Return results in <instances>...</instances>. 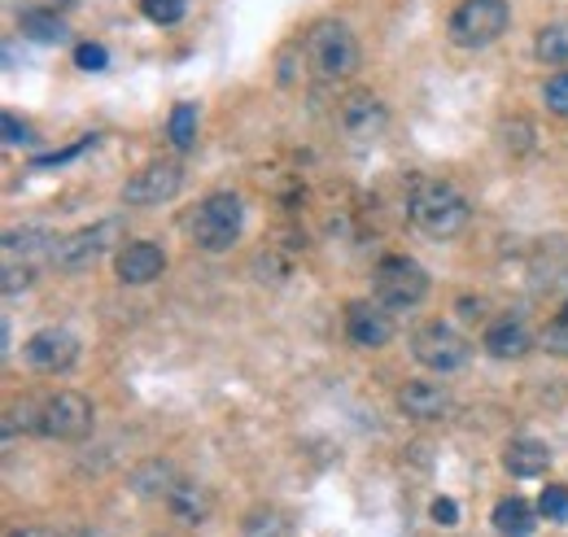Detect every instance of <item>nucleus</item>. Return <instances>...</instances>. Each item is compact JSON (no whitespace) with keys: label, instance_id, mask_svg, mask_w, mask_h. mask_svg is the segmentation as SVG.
<instances>
[{"label":"nucleus","instance_id":"obj_26","mask_svg":"<svg viewBox=\"0 0 568 537\" xmlns=\"http://www.w3.org/2000/svg\"><path fill=\"white\" fill-rule=\"evenodd\" d=\"M538 511L547 520H568V489L565 485H547L542 498H538Z\"/></svg>","mask_w":568,"mask_h":537},{"label":"nucleus","instance_id":"obj_20","mask_svg":"<svg viewBox=\"0 0 568 537\" xmlns=\"http://www.w3.org/2000/svg\"><path fill=\"white\" fill-rule=\"evenodd\" d=\"M241 537H293V525H288V516L276 511V507H258V511L245 516Z\"/></svg>","mask_w":568,"mask_h":537},{"label":"nucleus","instance_id":"obj_25","mask_svg":"<svg viewBox=\"0 0 568 537\" xmlns=\"http://www.w3.org/2000/svg\"><path fill=\"white\" fill-rule=\"evenodd\" d=\"M542 349H547V354H560V358H568V302L560 306V315L547 324V333H542Z\"/></svg>","mask_w":568,"mask_h":537},{"label":"nucleus","instance_id":"obj_13","mask_svg":"<svg viewBox=\"0 0 568 537\" xmlns=\"http://www.w3.org/2000/svg\"><path fill=\"white\" fill-rule=\"evenodd\" d=\"M346 333L355 345L363 349H381L389 336H394V324H389V315L381 311V306H372V302H351V311H346Z\"/></svg>","mask_w":568,"mask_h":537},{"label":"nucleus","instance_id":"obj_17","mask_svg":"<svg viewBox=\"0 0 568 537\" xmlns=\"http://www.w3.org/2000/svg\"><path fill=\"white\" fill-rule=\"evenodd\" d=\"M534 525H538V516H534V507L525 503V498H503L495 507V534L498 537H529L534 534Z\"/></svg>","mask_w":568,"mask_h":537},{"label":"nucleus","instance_id":"obj_16","mask_svg":"<svg viewBox=\"0 0 568 537\" xmlns=\"http://www.w3.org/2000/svg\"><path fill=\"white\" fill-rule=\"evenodd\" d=\"M486 349L495 354V358H520L525 349H529V328L520 324V320H495L490 328H486Z\"/></svg>","mask_w":568,"mask_h":537},{"label":"nucleus","instance_id":"obj_29","mask_svg":"<svg viewBox=\"0 0 568 537\" xmlns=\"http://www.w3.org/2000/svg\"><path fill=\"white\" fill-rule=\"evenodd\" d=\"M0 128H4V144H31V128L18 123V114H4Z\"/></svg>","mask_w":568,"mask_h":537},{"label":"nucleus","instance_id":"obj_6","mask_svg":"<svg viewBox=\"0 0 568 537\" xmlns=\"http://www.w3.org/2000/svg\"><path fill=\"white\" fill-rule=\"evenodd\" d=\"M372 288H376V302H381V306H389V311H407V306H416V302L428 293V275L420 263L394 254V259H381Z\"/></svg>","mask_w":568,"mask_h":537},{"label":"nucleus","instance_id":"obj_5","mask_svg":"<svg viewBox=\"0 0 568 537\" xmlns=\"http://www.w3.org/2000/svg\"><path fill=\"white\" fill-rule=\"evenodd\" d=\"M241 223H245V210H241V197L232 193H214L197 205L193 214V241L211 254H223L236 236H241Z\"/></svg>","mask_w":568,"mask_h":537},{"label":"nucleus","instance_id":"obj_7","mask_svg":"<svg viewBox=\"0 0 568 537\" xmlns=\"http://www.w3.org/2000/svg\"><path fill=\"white\" fill-rule=\"evenodd\" d=\"M40 433L53 442H79L92 433V403L83 394H53L40 403Z\"/></svg>","mask_w":568,"mask_h":537},{"label":"nucleus","instance_id":"obj_14","mask_svg":"<svg viewBox=\"0 0 568 537\" xmlns=\"http://www.w3.org/2000/svg\"><path fill=\"white\" fill-rule=\"evenodd\" d=\"M398 406L412 419H442L450 411V394L442 385H428V381H407L403 394H398Z\"/></svg>","mask_w":568,"mask_h":537},{"label":"nucleus","instance_id":"obj_1","mask_svg":"<svg viewBox=\"0 0 568 537\" xmlns=\"http://www.w3.org/2000/svg\"><path fill=\"white\" fill-rule=\"evenodd\" d=\"M306 67L315 70L324 83H337L358 67V44L355 36L342 22H315L306 31Z\"/></svg>","mask_w":568,"mask_h":537},{"label":"nucleus","instance_id":"obj_11","mask_svg":"<svg viewBox=\"0 0 568 537\" xmlns=\"http://www.w3.org/2000/svg\"><path fill=\"white\" fill-rule=\"evenodd\" d=\"M162 267H166V254L153 241H132L114 259V271H119L123 284H153L162 275Z\"/></svg>","mask_w":568,"mask_h":537},{"label":"nucleus","instance_id":"obj_10","mask_svg":"<svg viewBox=\"0 0 568 537\" xmlns=\"http://www.w3.org/2000/svg\"><path fill=\"white\" fill-rule=\"evenodd\" d=\"M180 184H184L180 166H171V162H153V166L136 171V175L123 184V202L128 205H162L180 193Z\"/></svg>","mask_w":568,"mask_h":537},{"label":"nucleus","instance_id":"obj_4","mask_svg":"<svg viewBox=\"0 0 568 537\" xmlns=\"http://www.w3.org/2000/svg\"><path fill=\"white\" fill-rule=\"evenodd\" d=\"M123 232H128L123 219H101V223H92V227H79L74 236L58 241L53 263L62 271H88L97 259H105L114 245H123Z\"/></svg>","mask_w":568,"mask_h":537},{"label":"nucleus","instance_id":"obj_32","mask_svg":"<svg viewBox=\"0 0 568 537\" xmlns=\"http://www.w3.org/2000/svg\"><path fill=\"white\" fill-rule=\"evenodd\" d=\"M9 537H58V534H49V529H13Z\"/></svg>","mask_w":568,"mask_h":537},{"label":"nucleus","instance_id":"obj_30","mask_svg":"<svg viewBox=\"0 0 568 537\" xmlns=\"http://www.w3.org/2000/svg\"><path fill=\"white\" fill-rule=\"evenodd\" d=\"M27 284H31V267H27V263H22V267H18V263H4V293H9V297H13L18 288H27Z\"/></svg>","mask_w":568,"mask_h":537},{"label":"nucleus","instance_id":"obj_24","mask_svg":"<svg viewBox=\"0 0 568 537\" xmlns=\"http://www.w3.org/2000/svg\"><path fill=\"white\" fill-rule=\"evenodd\" d=\"M144 18L158 27H175L184 18V0H141Z\"/></svg>","mask_w":568,"mask_h":537},{"label":"nucleus","instance_id":"obj_12","mask_svg":"<svg viewBox=\"0 0 568 537\" xmlns=\"http://www.w3.org/2000/svg\"><path fill=\"white\" fill-rule=\"evenodd\" d=\"M385 123H389L385 105H381L376 97H367V92H358V97H351V101L342 105V132L351 135V140H358V144L376 140V135L385 132Z\"/></svg>","mask_w":568,"mask_h":537},{"label":"nucleus","instance_id":"obj_15","mask_svg":"<svg viewBox=\"0 0 568 537\" xmlns=\"http://www.w3.org/2000/svg\"><path fill=\"white\" fill-rule=\"evenodd\" d=\"M503 468L511 472V476H520V480H534V476H542V472L551 468V450L542 442H534V437H516L503 450Z\"/></svg>","mask_w":568,"mask_h":537},{"label":"nucleus","instance_id":"obj_2","mask_svg":"<svg viewBox=\"0 0 568 537\" xmlns=\"http://www.w3.org/2000/svg\"><path fill=\"white\" fill-rule=\"evenodd\" d=\"M412 223L433 241H450L468 223V202L450 184H420L412 197Z\"/></svg>","mask_w":568,"mask_h":537},{"label":"nucleus","instance_id":"obj_22","mask_svg":"<svg viewBox=\"0 0 568 537\" xmlns=\"http://www.w3.org/2000/svg\"><path fill=\"white\" fill-rule=\"evenodd\" d=\"M22 31H27L31 40H40V44H62V40H67L62 18L40 13V9H27V13H22Z\"/></svg>","mask_w":568,"mask_h":537},{"label":"nucleus","instance_id":"obj_3","mask_svg":"<svg viewBox=\"0 0 568 537\" xmlns=\"http://www.w3.org/2000/svg\"><path fill=\"white\" fill-rule=\"evenodd\" d=\"M507 22H511L507 0H464L450 13V40L459 49H486L507 31Z\"/></svg>","mask_w":568,"mask_h":537},{"label":"nucleus","instance_id":"obj_19","mask_svg":"<svg viewBox=\"0 0 568 537\" xmlns=\"http://www.w3.org/2000/svg\"><path fill=\"white\" fill-rule=\"evenodd\" d=\"M166 507L184 520V525H202L206 520V511H211V503H206V494L197 489V485H189V480H180L175 489H171V498H166Z\"/></svg>","mask_w":568,"mask_h":537},{"label":"nucleus","instance_id":"obj_21","mask_svg":"<svg viewBox=\"0 0 568 537\" xmlns=\"http://www.w3.org/2000/svg\"><path fill=\"white\" fill-rule=\"evenodd\" d=\"M534 53H538L547 67H568V22L542 27V31H538V44H534Z\"/></svg>","mask_w":568,"mask_h":537},{"label":"nucleus","instance_id":"obj_28","mask_svg":"<svg viewBox=\"0 0 568 537\" xmlns=\"http://www.w3.org/2000/svg\"><path fill=\"white\" fill-rule=\"evenodd\" d=\"M74 62H79V70H105L110 53H105L101 44H79V49H74Z\"/></svg>","mask_w":568,"mask_h":537},{"label":"nucleus","instance_id":"obj_8","mask_svg":"<svg viewBox=\"0 0 568 537\" xmlns=\"http://www.w3.org/2000/svg\"><path fill=\"white\" fill-rule=\"evenodd\" d=\"M412 349H416V358H420V367L428 372H437V376H450V372H459L464 363H468V341L455 333V328H446V324H425L420 333L412 336Z\"/></svg>","mask_w":568,"mask_h":537},{"label":"nucleus","instance_id":"obj_27","mask_svg":"<svg viewBox=\"0 0 568 537\" xmlns=\"http://www.w3.org/2000/svg\"><path fill=\"white\" fill-rule=\"evenodd\" d=\"M542 97H547L551 114H560V119H568V70H560V74H551V79H547Z\"/></svg>","mask_w":568,"mask_h":537},{"label":"nucleus","instance_id":"obj_23","mask_svg":"<svg viewBox=\"0 0 568 537\" xmlns=\"http://www.w3.org/2000/svg\"><path fill=\"white\" fill-rule=\"evenodd\" d=\"M193 140H197V105H175L171 110V144L193 149Z\"/></svg>","mask_w":568,"mask_h":537},{"label":"nucleus","instance_id":"obj_9","mask_svg":"<svg viewBox=\"0 0 568 537\" xmlns=\"http://www.w3.org/2000/svg\"><path fill=\"white\" fill-rule=\"evenodd\" d=\"M22 358H27L36 372L58 376V372L74 367V358H79V341H74L67 328H40V333L22 345Z\"/></svg>","mask_w":568,"mask_h":537},{"label":"nucleus","instance_id":"obj_31","mask_svg":"<svg viewBox=\"0 0 568 537\" xmlns=\"http://www.w3.org/2000/svg\"><path fill=\"white\" fill-rule=\"evenodd\" d=\"M433 520H437L442 529H450V525L459 520V507H455V498H433Z\"/></svg>","mask_w":568,"mask_h":537},{"label":"nucleus","instance_id":"obj_33","mask_svg":"<svg viewBox=\"0 0 568 537\" xmlns=\"http://www.w3.org/2000/svg\"><path fill=\"white\" fill-rule=\"evenodd\" d=\"M74 537H97V534H74Z\"/></svg>","mask_w":568,"mask_h":537},{"label":"nucleus","instance_id":"obj_18","mask_svg":"<svg viewBox=\"0 0 568 537\" xmlns=\"http://www.w3.org/2000/svg\"><path fill=\"white\" fill-rule=\"evenodd\" d=\"M53 250H58V236L53 232H40V227H22V232H9L4 236V259H53Z\"/></svg>","mask_w":568,"mask_h":537}]
</instances>
